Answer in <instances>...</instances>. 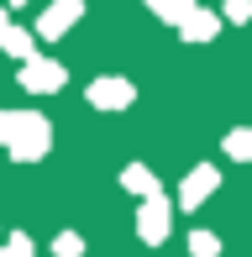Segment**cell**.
<instances>
[{
    "label": "cell",
    "mask_w": 252,
    "mask_h": 257,
    "mask_svg": "<svg viewBox=\"0 0 252 257\" xmlns=\"http://www.w3.org/2000/svg\"><path fill=\"white\" fill-rule=\"evenodd\" d=\"M0 257H32V236H21V231H16V236L0 247Z\"/></svg>",
    "instance_id": "cell-15"
},
{
    "label": "cell",
    "mask_w": 252,
    "mask_h": 257,
    "mask_svg": "<svg viewBox=\"0 0 252 257\" xmlns=\"http://www.w3.org/2000/svg\"><path fill=\"white\" fill-rule=\"evenodd\" d=\"M189 257H221V236L215 231H189Z\"/></svg>",
    "instance_id": "cell-12"
},
{
    "label": "cell",
    "mask_w": 252,
    "mask_h": 257,
    "mask_svg": "<svg viewBox=\"0 0 252 257\" xmlns=\"http://www.w3.org/2000/svg\"><path fill=\"white\" fill-rule=\"evenodd\" d=\"M168 231H174V205H168V194H147L142 205H137V236L147 241V247H163Z\"/></svg>",
    "instance_id": "cell-2"
},
{
    "label": "cell",
    "mask_w": 252,
    "mask_h": 257,
    "mask_svg": "<svg viewBox=\"0 0 252 257\" xmlns=\"http://www.w3.org/2000/svg\"><path fill=\"white\" fill-rule=\"evenodd\" d=\"M63 84H68V68L58 58H37L32 53L27 63H21V89H27V95H58Z\"/></svg>",
    "instance_id": "cell-3"
},
{
    "label": "cell",
    "mask_w": 252,
    "mask_h": 257,
    "mask_svg": "<svg viewBox=\"0 0 252 257\" xmlns=\"http://www.w3.org/2000/svg\"><path fill=\"white\" fill-rule=\"evenodd\" d=\"M142 6L153 11V16H163V21H174V27H179V21H184L200 0H142Z\"/></svg>",
    "instance_id": "cell-11"
},
{
    "label": "cell",
    "mask_w": 252,
    "mask_h": 257,
    "mask_svg": "<svg viewBox=\"0 0 252 257\" xmlns=\"http://www.w3.org/2000/svg\"><path fill=\"white\" fill-rule=\"evenodd\" d=\"M11 6H27V0H11Z\"/></svg>",
    "instance_id": "cell-16"
},
{
    "label": "cell",
    "mask_w": 252,
    "mask_h": 257,
    "mask_svg": "<svg viewBox=\"0 0 252 257\" xmlns=\"http://www.w3.org/2000/svg\"><path fill=\"white\" fill-rule=\"evenodd\" d=\"M53 257H84V236L79 231H58L53 236Z\"/></svg>",
    "instance_id": "cell-13"
},
{
    "label": "cell",
    "mask_w": 252,
    "mask_h": 257,
    "mask_svg": "<svg viewBox=\"0 0 252 257\" xmlns=\"http://www.w3.org/2000/svg\"><path fill=\"white\" fill-rule=\"evenodd\" d=\"M221 21H226V16H215V11H200V6H194L189 16L179 21V37H184V42H215Z\"/></svg>",
    "instance_id": "cell-8"
},
{
    "label": "cell",
    "mask_w": 252,
    "mask_h": 257,
    "mask_svg": "<svg viewBox=\"0 0 252 257\" xmlns=\"http://www.w3.org/2000/svg\"><path fill=\"white\" fill-rule=\"evenodd\" d=\"M221 16L231 21V27H247V21H252V0H226V6H221Z\"/></svg>",
    "instance_id": "cell-14"
},
{
    "label": "cell",
    "mask_w": 252,
    "mask_h": 257,
    "mask_svg": "<svg viewBox=\"0 0 252 257\" xmlns=\"http://www.w3.org/2000/svg\"><path fill=\"white\" fill-rule=\"evenodd\" d=\"M0 53H11V58H21V63H27V58L37 53V32H21L16 21L0 11Z\"/></svg>",
    "instance_id": "cell-7"
},
{
    "label": "cell",
    "mask_w": 252,
    "mask_h": 257,
    "mask_svg": "<svg viewBox=\"0 0 252 257\" xmlns=\"http://www.w3.org/2000/svg\"><path fill=\"white\" fill-rule=\"evenodd\" d=\"M79 16H84V0H53V6L37 16V37H42V42H58V37H68Z\"/></svg>",
    "instance_id": "cell-6"
},
{
    "label": "cell",
    "mask_w": 252,
    "mask_h": 257,
    "mask_svg": "<svg viewBox=\"0 0 252 257\" xmlns=\"http://www.w3.org/2000/svg\"><path fill=\"white\" fill-rule=\"evenodd\" d=\"M84 100L95 105V110H132L137 84H132V79H121V74H100V79H89Z\"/></svg>",
    "instance_id": "cell-4"
},
{
    "label": "cell",
    "mask_w": 252,
    "mask_h": 257,
    "mask_svg": "<svg viewBox=\"0 0 252 257\" xmlns=\"http://www.w3.org/2000/svg\"><path fill=\"white\" fill-rule=\"evenodd\" d=\"M221 147H226V158H236V163H252V126H231Z\"/></svg>",
    "instance_id": "cell-10"
},
{
    "label": "cell",
    "mask_w": 252,
    "mask_h": 257,
    "mask_svg": "<svg viewBox=\"0 0 252 257\" xmlns=\"http://www.w3.org/2000/svg\"><path fill=\"white\" fill-rule=\"evenodd\" d=\"M0 147L11 163H42L53 147V126L42 110H0Z\"/></svg>",
    "instance_id": "cell-1"
},
{
    "label": "cell",
    "mask_w": 252,
    "mask_h": 257,
    "mask_svg": "<svg viewBox=\"0 0 252 257\" xmlns=\"http://www.w3.org/2000/svg\"><path fill=\"white\" fill-rule=\"evenodd\" d=\"M215 189H221V168H210V163H194V168L184 173V184H179V210H200Z\"/></svg>",
    "instance_id": "cell-5"
},
{
    "label": "cell",
    "mask_w": 252,
    "mask_h": 257,
    "mask_svg": "<svg viewBox=\"0 0 252 257\" xmlns=\"http://www.w3.org/2000/svg\"><path fill=\"white\" fill-rule=\"evenodd\" d=\"M121 189L137 194V200H147V194H158V179H153L147 163H126V168H121Z\"/></svg>",
    "instance_id": "cell-9"
}]
</instances>
